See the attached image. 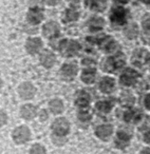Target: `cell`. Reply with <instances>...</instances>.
<instances>
[{"label": "cell", "mask_w": 150, "mask_h": 154, "mask_svg": "<svg viewBox=\"0 0 150 154\" xmlns=\"http://www.w3.org/2000/svg\"><path fill=\"white\" fill-rule=\"evenodd\" d=\"M111 21L115 24H123L126 21V11L123 8H116L112 11Z\"/></svg>", "instance_id": "obj_13"}, {"label": "cell", "mask_w": 150, "mask_h": 154, "mask_svg": "<svg viewBox=\"0 0 150 154\" xmlns=\"http://www.w3.org/2000/svg\"><path fill=\"white\" fill-rule=\"evenodd\" d=\"M39 108L32 101L22 103L18 109V116L24 122H32L37 119Z\"/></svg>", "instance_id": "obj_4"}, {"label": "cell", "mask_w": 150, "mask_h": 154, "mask_svg": "<svg viewBox=\"0 0 150 154\" xmlns=\"http://www.w3.org/2000/svg\"><path fill=\"white\" fill-rule=\"evenodd\" d=\"M145 140L147 141V143H150V130L145 134Z\"/></svg>", "instance_id": "obj_33"}, {"label": "cell", "mask_w": 150, "mask_h": 154, "mask_svg": "<svg viewBox=\"0 0 150 154\" xmlns=\"http://www.w3.org/2000/svg\"><path fill=\"white\" fill-rule=\"evenodd\" d=\"M50 129H51V134L66 137L67 135L70 133L71 125L66 117L57 116V117H56L55 119H53V122H51Z\"/></svg>", "instance_id": "obj_6"}, {"label": "cell", "mask_w": 150, "mask_h": 154, "mask_svg": "<svg viewBox=\"0 0 150 154\" xmlns=\"http://www.w3.org/2000/svg\"><path fill=\"white\" fill-rule=\"evenodd\" d=\"M37 59H38L39 64L45 70H51L57 61L56 54L50 49H43L41 53L37 56Z\"/></svg>", "instance_id": "obj_8"}, {"label": "cell", "mask_w": 150, "mask_h": 154, "mask_svg": "<svg viewBox=\"0 0 150 154\" xmlns=\"http://www.w3.org/2000/svg\"><path fill=\"white\" fill-rule=\"evenodd\" d=\"M47 109L54 116H59L64 111V103L60 98H51L47 103Z\"/></svg>", "instance_id": "obj_10"}, {"label": "cell", "mask_w": 150, "mask_h": 154, "mask_svg": "<svg viewBox=\"0 0 150 154\" xmlns=\"http://www.w3.org/2000/svg\"><path fill=\"white\" fill-rule=\"evenodd\" d=\"M85 5L93 11L102 12L106 8V0H84Z\"/></svg>", "instance_id": "obj_14"}, {"label": "cell", "mask_w": 150, "mask_h": 154, "mask_svg": "<svg viewBox=\"0 0 150 154\" xmlns=\"http://www.w3.org/2000/svg\"><path fill=\"white\" fill-rule=\"evenodd\" d=\"M116 1H117V2H120V3H126L128 0H116Z\"/></svg>", "instance_id": "obj_36"}, {"label": "cell", "mask_w": 150, "mask_h": 154, "mask_svg": "<svg viewBox=\"0 0 150 154\" xmlns=\"http://www.w3.org/2000/svg\"><path fill=\"white\" fill-rule=\"evenodd\" d=\"M45 22V12L41 7H29L26 14V23L31 26H41Z\"/></svg>", "instance_id": "obj_5"}, {"label": "cell", "mask_w": 150, "mask_h": 154, "mask_svg": "<svg viewBox=\"0 0 150 154\" xmlns=\"http://www.w3.org/2000/svg\"><path fill=\"white\" fill-rule=\"evenodd\" d=\"M89 101H90L89 94H87L86 92H80V94L77 95V97H76L75 103L77 105L80 110H85L87 108V106H88Z\"/></svg>", "instance_id": "obj_16"}, {"label": "cell", "mask_w": 150, "mask_h": 154, "mask_svg": "<svg viewBox=\"0 0 150 154\" xmlns=\"http://www.w3.org/2000/svg\"><path fill=\"white\" fill-rule=\"evenodd\" d=\"M88 24H89V28H90L91 30H101V29L104 26V24H105V22H104V20L102 19V18L93 17L89 20Z\"/></svg>", "instance_id": "obj_22"}, {"label": "cell", "mask_w": 150, "mask_h": 154, "mask_svg": "<svg viewBox=\"0 0 150 154\" xmlns=\"http://www.w3.org/2000/svg\"><path fill=\"white\" fill-rule=\"evenodd\" d=\"M16 94L22 103L32 101L37 95V87L31 80H23L16 87Z\"/></svg>", "instance_id": "obj_2"}, {"label": "cell", "mask_w": 150, "mask_h": 154, "mask_svg": "<svg viewBox=\"0 0 150 154\" xmlns=\"http://www.w3.org/2000/svg\"><path fill=\"white\" fill-rule=\"evenodd\" d=\"M96 108L98 111L103 112V113H107V112H109L110 109H111V103H110L109 101H99V103H97Z\"/></svg>", "instance_id": "obj_27"}, {"label": "cell", "mask_w": 150, "mask_h": 154, "mask_svg": "<svg viewBox=\"0 0 150 154\" xmlns=\"http://www.w3.org/2000/svg\"><path fill=\"white\" fill-rule=\"evenodd\" d=\"M99 87H101V90L103 91V92L109 93V92H111V91L113 90L114 82L111 79V78H105V79L102 80Z\"/></svg>", "instance_id": "obj_21"}, {"label": "cell", "mask_w": 150, "mask_h": 154, "mask_svg": "<svg viewBox=\"0 0 150 154\" xmlns=\"http://www.w3.org/2000/svg\"><path fill=\"white\" fill-rule=\"evenodd\" d=\"M50 112L48 109H45V108H39V112H38V116H37V119L39 120L40 122H47L48 119H49L50 117Z\"/></svg>", "instance_id": "obj_24"}, {"label": "cell", "mask_w": 150, "mask_h": 154, "mask_svg": "<svg viewBox=\"0 0 150 154\" xmlns=\"http://www.w3.org/2000/svg\"><path fill=\"white\" fill-rule=\"evenodd\" d=\"M28 154H48L45 146L41 143H33L28 149Z\"/></svg>", "instance_id": "obj_15"}, {"label": "cell", "mask_w": 150, "mask_h": 154, "mask_svg": "<svg viewBox=\"0 0 150 154\" xmlns=\"http://www.w3.org/2000/svg\"><path fill=\"white\" fill-rule=\"evenodd\" d=\"M135 77H136V73H135L134 71L127 70L126 72L120 76V82L126 85V86H130L135 80Z\"/></svg>", "instance_id": "obj_17"}, {"label": "cell", "mask_w": 150, "mask_h": 154, "mask_svg": "<svg viewBox=\"0 0 150 154\" xmlns=\"http://www.w3.org/2000/svg\"><path fill=\"white\" fill-rule=\"evenodd\" d=\"M142 1H143V2H145V3H148V5L150 3V0H142Z\"/></svg>", "instance_id": "obj_37"}, {"label": "cell", "mask_w": 150, "mask_h": 154, "mask_svg": "<svg viewBox=\"0 0 150 154\" xmlns=\"http://www.w3.org/2000/svg\"><path fill=\"white\" fill-rule=\"evenodd\" d=\"M71 5V8H76L80 5V0H68Z\"/></svg>", "instance_id": "obj_31"}, {"label": "cell", "mask_w": 150, "mask_h": 154, "mask_svg": "<svg viewBox=\"0 0 150 154\" xmlns=\"http://www.w3.org/2000/svg\"><path fill=\"white\" fill-rule=\"evenodd\" d=\"M103 48L106 50V51L108 52H111L114 50V48H115V42H114V40H112L111 38H109V37H107L106 39H104L103 40Z\"/></svg>", "instance_id": "obj_25"}, {"label": "cell", "mask_w": 150, "mask_h": 154, "mask_svg": "<svg viewBox=\"0 0 150 154\" xmlns=\"http://www.w3.org/2000/svg\"><path fill=\"white\" fill-rule=\"evenodd\" d=\"M51 141L54 146L56 147H61L66 141V137L64 136H57V135L51 134Z\"/></svg>", "instance_id": "obj_26"}, {"label": "cell", "mask_w": 150, "mask_h": 154, "mask_svg": "<svg viewBox=\"0 0 150 154\" xmlns=\"http://www.w3.org/2000/svg\"><path fill=\"white\" fill-rule=\"evenodd\" d=\"M124 66V59H122L120 56H115V57L109 58L106 61V64H104V69L108 72H113L116 69H120V66Z\"/></svg>", "instance_id": "obj_12"}, {"label": "cell", "mask_w": 150, "mask_h": 154, "mask_svg": "<svg viewBox=\"0 0 150 154\" xmlns=\"http://www.w3.org/2000/svg\"><path fill=\"white\" fill-rule=\"evenodd\" d=\"M41 36L48 40H52L59 37L60 34V26L54 20H48L45 21L40 26Z\"/></svg>", "instance_id": "obj_7"}, {"label": "cell", "mask_w": 150, "mask_h": 154, "mask_svg": "<svg viewBox=\"0 0 150 154\" xmlns=\"http://www.w3.org/2000/svg\"><path fill=\"white\" fill-rule=\"evenodd\" d=\"M112 132V127L111 126H107V125H104V126H99L96 128V131H95V133H96V135L98 137H101V138H105V137L109 136L110 134H111Z\"/></svg>", "instance_id": "obj_20"}, {"label": "cell", "mask_w": 150, "mask_h": 154, "mask_svg": "<svg viewBox=\"0 0 150 154\" xmlns=\"http://www.w3.org/2000/svg\"><path fill=\"white\" fill-rule=\"evenodd\" d=\"M60 1H61V0H42V5H43V7L53 8L59 5Z\"/></svg>", "instance_id": "obj_29"}, {"label": "cell", "mask_w": 150, "mask_h": 154, "mask_svg": "<svg viewBox=\"0 0 150 154\" xmlns=\"http://www.w3.org/2000/svg\"><path fill=\"white\" fill-rule=\"evenodd\" d=\"M80 17V13L76 11L75 8H69L66 10L64 12V20L66 22H72V21H76Z\"/></svg>", "instance_id": "obj_18"}, {"label": "cell", "mask_w": 150, "mask_h": 154, "mask_svg": "<svg viewBox=\"0 0 150 154\" xmlns=\"http://www.w3.org/2000/svg\"><path fill=\"white\" fill-rule=\"evenodd\" d=\"M78 72L77 66L74 62H64L60 66V74L61 77L64 79H71L72 80Z\"/></svg>", "instance_id": "obj_11"}, {"label": "cell", "mask_w": 150, "mask_h": 154, "mask_svg": "<svg viewBox=\"0 0 150 154\" xmlns=\"http://www.w3.org/2000/svg\"><path fill=\"white\" fill-rule=\"evenodd\" d=\"M10 122V115L7 110L0 108V129L5 128L9 125Z\"/></svg>", "instance_id": "obj_23"}, {"label": "cell", "mask_w": 150, "mask_h": 154, "mask_svg": "<svg viewBox=\"0 0 150 154\" xmlns=\"http://www.w3.org/2000/svg\"><path fill=\"white\" fill-rule=\"evenodd\" d=\"M145 105H146V107H147L148 109H150V95H149V96L146 97V99H145Z\"/></svg>", "instance_id": "obj_32"}, {"label": "cell", "mask_w": 150, "mask_h": 154, "mask_svg": "<svg viewBox=\"0 0 150 154\" xmlns=\"http://www.w3.org/2000/svg\"><path fill=\"white\" fill-rule=\"evenodd\" d=\"M125 33H126V35L129 37V38H133V37H135V36H136V34H137L136 26H135V24H130V26L126 29Z\"/></svg>", "instance_id": "obj_28"}, {"label": "cell", "mask_w": 150, "mask_h": 154, "mask_svg": "<svg viewBox=\"0 0 150 154\" xmlns=\"http://www.w3.org/2000/svg\"><path fill=\"white\" fill-rule=\"evenodd\" d=\"M5 88V80L2 79V77H0V91Z\"/></svg>", "instance_id": "obj_34"}, {"label": "cell", "mask_w": 150, "mask_h": 154, "mask_svg": "<svg viewBox=\"0 0 150 154\" xmlns=\"http://www.w3.org/2000/svg\"><path fill=\"white\" fill-rule=\"evenodd\" d=\"M143 26L145 30H150V15H146L143 20Z\"/></svg>", "instance_id": "obj_30"}, {"label": "cell", "mask_w": 150, "mask_h": 154, "mask_svg": "<svg viewBox=\"0 0 150 154\" xmlns=\"http://www.w3.org/2000/svg\"><path fill=\"white\" fill-rule=\"evenodd\" d=\"M10 137H11L12 143L15 146H17V147H23V146L29 145L32 141L33 138L32 129L30 128V126L27 122L19 124L12 129L11 133H10Z\"/></svg>", "instance_id": "obj_1"}, {"label": "cell", "mask_w": 150, "mask_h": 154, "mask_svg": "<svg viewBox=\"0 0 150 154\" xmlns=\"http://www.w3.org/2000/svg\"><path fill=\"white\" fill-rule=\"evenodd\" d=\"M24 51L29 56L37 57L45 49V41L42 36H37V35H29L24 40Z\"/></svg>", "instance_id": "obj_3"}, {"label": "cell", "mask_w": 150, "mask_h": 154, "mask_svg": "<svg viewBox=\"0 0 150 154\" xmlns=\"http://www.w3.org/2000/svg\"><path fill=\"white\" fill-rule=\"evenodd\" d=\"M57 50L61 53V55L69 57V56H73L77 53L78 50H80V45L75 40L64 39V40L59 41Z\"/></svg>", "instance_id": "obj_9"}, {"label": "cell", "mask_w": 150, "mask_h": 154, "mask_svg": "<svg viewBox=\"0 0 150 154\" xmlns=\"http://www.w3.org/2000/svg\"><path fill=\"white\" fill-rule=\"evenodd\" d=\"M80 78L85 84H92L95 79V72L93 69H86V70L83 71L82 75H80Z\"/></svg>", "instance_id": "obj_19"}, {"label": "cell", "mask_w": 150, "mask_h": 154, "mask_svg": "<svg viewBox=\"0 0 150 154\" xmlns=\"http://www.w3.org/2000/svg\"><path fill=\"white\" fill-rule=\"evenodd\" d=\"M141 154H150V149H146L143 152H141Z\"/></svg>", "instance_id": "obj_35"}]
</instances>
